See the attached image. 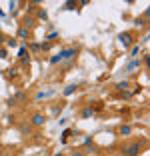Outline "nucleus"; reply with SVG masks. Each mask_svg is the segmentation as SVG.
<instances>
[{
	"label": "nucleus",
	"mask_w": 150,
	"mask_h": 156,
	"mask_svg": "<svg viewBox=\"0 0 150 156\" xmlns=\"http://www.w3.org/2000/svg\"><path fill=\"white\" fill-rule=\"evenodd\" d=\"M0 58H6V50L4 48H0Z\"/></svg>",
	"instance_id": "obj_21"
},
{
	"label": "nucleus",
	"mask_w": 150,
	"mask_h": 156,
	"mask_svg": "<svg viewBox=\"0 0 150 156\" xmlns=\"http://www.w3.org/2000/svg\"><path fill=\"white\" fill-rule=\"evenodd\" d=\"M52 94H54V90H46V92H38V94H36V98H38V100H40V98H48V96H52Z\"/></svg>",
	"instance_id": "obj_5"
},
{
	"label": "nucleus",
	"mask_w": 150,
	"mask_h": 156,
	"mask_svg": "<svg viewBox=\"0 0 150 156\" xmlns=\"http://www.w3.org/2000/svg\"><path fill=\"white\" fill-rule=\"evenodd\" d=\"M66 10H70V8H76V2H66V6H64Z\"/></svg>",
	"instance_id": "obj_17"
},
{
	"label": "nucleus",
	"mask_w": 150,
	"mask_h": 156,
	"mask_svg": "<svg viewBox=\"0 0 150 156\" xmlns=\"http://www.w3.org/2000/svg\"><path fill=\"white\" fill-rule=\"evenodd\" d=\"M44 122H46V118H44V114H40V112H36V114L32 116V124H34V126H42Z\"/></svg>",
	"instance_id": "obj_3"
},
{
	"label": "nucleus",
	"mask_w": 150,
	"mask_h": 156,
	"mask_svg": "<svg viewBox=\"0 0 150 156\" xmlns=\"http://www.w3.org/2000/svg\"><path fill=\"white\" fill-rule=\"evenodd\" d=\"M30 50L38 52V50H42V46H40V44H30Z\"/></svg>",
	"instance_id": "obj_16"
},
{
	"label": "nucleus",
	"mask_w": 150,
	"mask_h": 156,
	"mask_svg": "<svg viewBox=\"0 0 150 156\" xmlns=\"http://www.w3.org/2000/svg\"><path fill=\"white\" fill-rule=\"evenodd\" d=\"M6 74H8V76H10V78H14V76H16V70H14V68H12V70H8V72H6Z\"/></svg>",
	"instance_id": "obj_19"
},
{
	"label": "nucleus",
	"mask_w": 150,
	"mask_h": 156,
	"mask_svg": "<svg viewBox=\"0 0 150 156\" xmlns=\"http://www.w3.org/2000/svg\"><path fill=\"white\" fill-rule=\"evenodd\" d=\"M2 40H4V38H2V34H0V44H2Z\"/></svg>",
	"instance_id": "obj_23"
},
{
	"label": "nucleus",
	"mask_w": 150,
	"mask_h": 156,
	"mask_svg": "<svg viewBox=\"0 0 150 156\" xmlns=\"http://www.w3.org/2000/svg\"><path fill=\"white\" fill-rule=\"evenodd\" d=\"M54 38H58V32H52V34L48 36V40H54Z\"/></svg>",
	"instance_id": "obj_20"
},
{
	"label": "nucleus",
	"mask_w": 150,
	"mask_h": 156,
	"mask_svg": "<svg viewBox=\"0 0 150 156\" xmlns=\"http://www.w3.org/2000/svg\"><path fill=\"white\" fill-rule=\"evenodd\" d=\"M130 132H132V128L128 126V124H124V126H120V134H122V136H128Z\"/></svg>",
	"instance_id": "obj_6"
},
{
	"label": "nucleus",
	"mask_w": 150,
	"mask_h": 156,
	"mask_svg": "<svg viewBox=\"0 0 150 156\" xmlns=\"http://www.w3.org/2000/svg\"><path fill=\"white\" fill-rule=\"evenodd\" d=\"M6 44H8V46H12V48H14V46H16V38H10V40L6 42Z\"/></svg>",
	"instance_id": "obj_18"
},
{
	"label": "nucleus",
	"mask_w": 150,
	"mask_h": 156,
	"mask_svg": "<svg viewBox=\"0 0 150 156\" xmlns=\"http://www.w3.org/2000/svg\"><path fill=\"white\" fill-rule=\"evenodd\" d=\"M56 156H62V154H60V152H58V154H56Z\"/></svg>",
	"instance_id": "obj_24"
},
{
	"label": "nucleus",
	"mask_w": 150,
	"mask_h": 156,
	"mask_svg": "<svg viewBox=\"0 0 150 156\" xmlns=\"http://www.w3.org/2000/svg\"><path fill=\"white\" fill-rule=\"evenodd\" d=\"M142 146H144L142 142H130V144H126V146L122 148V154L124 156H138L140 150H142Z\"/></svg>",
	"instance_id": "obj_1"
},
{
	"label": "nucleus",
	"mask_w": 150,
	"mask_h": 156,
	"mask_svg": "<svg viewBox=\"0 0 150 156\" xmlns=\"http://www.w3.org/2000/svg\"><path fill=\"white\" fill-rule=\"evenodd\" d=\"M138 54H140V46H132L130 56H138Z\"/></svg>",
	"instance_id": "obj_12"
},
{
	"label": "nucleus",
	"mask_w": 150,
	"mask_h": 156,
	"mask_svg": "<svg viewBox=\"0 0 150 156\" xmlns=\"http://www.w3.org/2000/svg\"><path fill=\"white\" fill-rule=\"evenodd\" d=\"M70 134H72V130H64V134H62V142H66V140H68Z\"/></svg>",
	"instance_id": "obj_14"
},
{
	"label": "nucleus",
	"mask_w": 150,
	"mask_h": 156,
	"mask_svg": "<svg viewBox=\"0 0 150 156\" xmlns=\"http://www.w3.org/2000/svg\"><path fill=\"white\" fill-rule=\"evenodd\" d=\"M118 40H120V44H122L124 48H130L132 42H134V36H132L130 32H122V34L118 36Z\"/></svg>",
	"instance_id": "obj_2"
},
{
	"label": "nucleus",
	"mask_w": 150,
	"mask_h": 156,
	"mask_svg": "<svg viewBox=\"0 0 150 156\" xmlns=\"http://www.w3.org/2000/svg\"><path fill=\"white\" fill-rule=\"evenodd\" d=\"M118 90H124V88H128V80H122V82H118Z\"/></svg>",
	"instance_id": "obj_13"
},
{
	"label": "nucleus",
	"mask_w": 150,
	"mask_h": 156,
	"mask_svg": "<svg viewBox=\"0 0 150 156\" xmlns=\"http://www.w3.org/2000/svg\"><path fill=\"white\" fill-rule=\"evenodd\" d=\"M24 26L32 28V26H34V18H30V16H28V18H24Z\"/></svg>",
	"instance_id": "obj_11"
},
{
	"label": "nucleus",
	"mask_w": 150,
	"mask_h": 156,
	"mask_svg": "<svg viewBox=\"0 0 150 156\" xmlns=\"http://www.w3.org/2000/svg\"><path fill=\"white\" fill-rule=\"evenodd\" d=\"M94 114V108H84V110H82V116H84V118H88V116H92Z\"/></svg>",
	"instance_id": "obj_9"
},
{
	"label": "nucleus",
	"mask_w": 150,
	"mask_h": 156,
	"mask_svg": "<svg viewBox=\"0 0 150 156\" xmlns=\"http://www.w3.org/2000/svg\"><path fill=\"white\" fill-rule=\"evenodd\" d=\"M72 156H84L82 152H72Z\"/></svg>",
	"instance_id": "obj_22"
},
{
	"label": "nucleus",
	"mask_w": 150,
	"mask_h": 156,
	"mask_svg": "<svg viewBox=\"0 0 150 156\" xmlns=\"http://www.w3.org/2000/svg\"><path fill=\"white\" fill-rule=\"evenodd\" d=\"M18 38H28V30L26 28H18Z\"/></svg>",
	"instance_id": "obj_10"
},
{
	"label": "nucleus",
	"mask_w": 150,
	"mask_h": 156,
	"mask_svg": "<svg viewBox=\"0 0 150 156\" xmlns=\"http://www.w3.org/2000/svg\"><path fill=\"white\" fill-rule=\"evenodd\" d=\"M58 62H62V54H60V52H58V54H54L52 58H50V64H58Z\"/></svg>",
	"instance_id": "obj_7"
},
{
	"label": "nucleus",
	"mask_w": 150,
	"mask_h": 156,
	"mask_svg": "<svg viewBox=\"0 0 150 156\" xmlns=\"http://www.w3.org/2000/svg\"><path fill=\"white\" fill-rule=\"evenodd\" d=\"M76 84H70V86H66V90H64V96H70V94H74L76 92Z\"/></svg>",
	"instance_id": "obj_4"
},
{
	"label": "nucleus",
	"mask_w": 150,
	"mask_h": 156,
	"mask_svg": "<svg viewBox=\"0 0 150 156\" xmlns=\"http://www.w3.org/2000/svg\"><path fill=\"white\" fill-rule=\"evenodd\" d=\"M134 68H140V60H132L128 64V70H134Z\"/></svg>",
	"instance_id": "obj_8"
},
{
	"label": "nucleus",
	"mask_w": 150,
	"mask_h": 156,
	"mask_svg": "<svg viewBox=\"0 0 150 156\" xmlns=\"http://www.w3.org/2000/svg\"><path fill=\"white\" fill-rule=\"evenodd\" d=\"M38 18H40V20H46V18H48V14H46L44 10H38Z\"/></svg>",
	"instance_id": "obj_15"
}]
</instances>
